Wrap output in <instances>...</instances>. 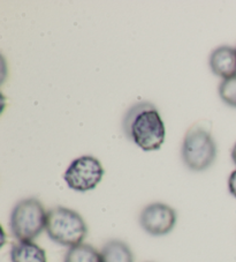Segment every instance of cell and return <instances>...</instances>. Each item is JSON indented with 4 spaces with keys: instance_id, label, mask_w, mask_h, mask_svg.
Masks as SVG:
<instances>
[{
    "instance_id": "cell-9",
    "label": "cell",
    "mask_w": 236,
    "mask_h": 262,
    "mask_svg": "<svg viewBox=\"0 0 236 262\" xmlns=\"http://www.w3.org/2000/svg\"><path fill=\"white\" fill-rule=\"evenodd\" d=\"M101 254L103 262H134L131 248L119 239H112L104 244Z\"/></svg>"
},
{
    "instance_id": "cell-5",
    "label": "cell",
    "mask_w": 236,
    "mask_h": 262,
    "mask_svg": "<svg viewBox=\"0 0 236 262\" xmlns=\"http://www.w3.org/2000/svg\"><path fill=\"white\" fill-rule=\"evenodd\" d=\"M105 170L101 161L91 155L75 159L63 174L67 186L76 192H89L96 188L103 180Z\"/></svg>"
},
{
    "instance_id": "cell-4",
    "label": "cell",
    "mask_w": 236,
    "mask_h": 262,
    "mask_svg": "<svg viewBox=\"0 0 236 262\" xmlns=\"http://www.w3.org/2000/svg\"><path fill=\"white\" fill-rule=\"evenodd\" d=\"M181 156L184 165L194 172L207 170L217 157V144L212 134L203 126H192L184 135Z\"/></svg>"
},
{
    "instance_id": "cell-12",
    "label": "cell",
    "mask_w": 236,
    "mask_h": 262,
    "mask_svg": "<svg viewBox=\"0 0 236 262\" xmlns=\"http://www.w3.org/2000/svg\"><path fill=\"white\" fill-rule=\"evenodd\" d=\"M228 191L236 199V170L230 173L228 178Z\"/></svg>"
},
{
    "instance_id": "cell-7",
    "label": "cell",
    "mask_w": 236,
    "mask_h": 262,
    "mask_svg": "<svg viewBox=\"0 0 236 262\" xmlns=\"http://www.w3.org/2000/svg\"><path fill=\"white\" fill-rule=\"evenodd\" d=\"M211 71L224 80L236 75V49L222 45L213 50L208 59Z\"/></svg>"
},
{
    "instance_id": "cell-1",
    "label": "cell",
    "mask_w": 236,
    "mask_h": 262,
    "mask_svg": "<svg viewBox=\"0 0 236 262\" xmlns=\"http://www.w3.org/2000/svg\"><path fill=\"white\" fill-rule=\"evenodd\" d=\"M122 125L127 138L144 151L159 150L165 142V124L152 103L139 102L131 106Z\"/></svg>"
},
{
    "instance_id": "cell-8",
    "label": "cell",
    "mask_w": 236,
    "mask_h": 262,
    "mask_svg": "<svg viewBox=\"0 0 236 262\" xmlns=\"http://www.w3.org/2000/svg\"><path fill=\"white\" fill-rule=\"evenodd\" d=\"M11 262H48L46 253L34 242L17 241L12 245Z\"/></svg>"
},
{
    "instance_id": "cell-11",
    "label": "cell",
    "mask_w": 236,
    "mask_h": 262,
    "mask_svg": "<svg viewBox=\"0 0 236 262\" xmlns=\"http://www.w3.org/2000/svg\"><path fill=\"white\" fill-rule=\"evenodd\" d=\"M218 92L222 102L236 109V75L230 79L222 80Z\"/></svg>"
},
{
    "instance_id": "cell-10",
    "label": "cell",
    "mask_w": 236,
    "mask_h": 262,
    "mask_svg": "<svg viewBox=\"0 0 236 262\" xmlns=\"http://www.w3.org/2000/svg\"><path fill=\"white\" fill-rule=\"evenodd\" d=\"M63 262H103V259L101 252L89 244L82 243L68 248Z\"/></svg>"
},
{
    "instance_id": "cell-3",
    "label": "cell",
    "mask_w": 236,
    "mask_h": 262,
    "mask_svg": "<svg viewBox=\"0 0 236 262\" xmlns=\"http://www.w3.org/2000/svg\"><path fill=\"white\" fill-rule=\"evenodd\" d=\"M48 211L36 198L22 199L12 209L10 228L16 241L34 242L46 228Z\"/></svg>"
},
{
    "instance_id": "cell-2",
    "label": "cell",
    "mask_w": 236,
    "mask_h": 262,
    "mask_svg": "<svg viewBox=\"0 0 236 262\" xmlns=\"http://www.w3.org/2000/svg\"><path fill=\"white\" fill-rule=\"evenodd\" d=\"M45 231L52 242L70 248L84 242L88 225L74 209L58 206L48 211Z\"/></svg>"
},
{
    "instance_id": "cell-13",
    "label": "cell",
    "mask_w": 236,
    "mask_h": 262,
    "mask_svg": "<svg viewBox=\"0 0 236 262\" xmlns=\"http://www.w3.org/2000/svg\"><path fill=\"white\" fill-rule=\"evenodd\" d=\"M230 156H231V160H233V162H234V164L236 165V143L234 144V147H233V149H231Z\"/></svg>"
},
{
    "instance_id": "cell-6",
    "label": "cell",
    "mask_w": 236,
    "mask_h": 262,
    "mask_svg": "<svg viewBox=\"0 0 236 262\" xmlns=\"http://www.w3.org/2000/svg\"><path fill=\"white\" fill-rule=\"evenodd\" d=\"M178 214L174 208L162 202L145 206L139 214V224L145 232L153 237H162L173 231Z\"/></svg>"
}]
</instances>
